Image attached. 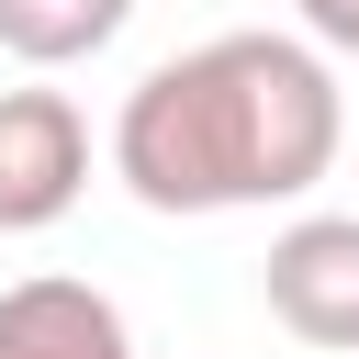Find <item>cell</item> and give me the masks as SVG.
Returning a JSON list of instances; mask_svg holds the SVG:
<instances>
[{
    "mask_svg": "<svg viewBox=\"0 0 359 359\" xmlns=\"http://www.w3.org/2000/svg\"><path fill=\"white\" fill-rule=\"evenodd\" d=\"M348 146V90L303 34H213L157 56L112 112V180L146 213L303 202Z\"/></svg>",
    "mask_w": 359,
    "mask_h": 359,
    "instance_id": "obj_1",
    "label": "cell"
},
{
    "mask_svg": "<svg viewBox=\"0 0 359 359\" xmlns=\"http://www.w3.org/2000/svg\"><path fill=\"white\" fill-rule=\"evenodd\" d=\"M90 191V123L67 90H0V236L67 224Z\"/></svg>",
    "mask_w": 359,
    "mask_h": 359,
    "instance_id": "obj_2",
    "label": "cell"
},
{
    "mask_svg": "<svg viewBox=\"0 0 359 359\" xmlns=\"http://www.w3.org/2000/svg\"><path fill=\"white\" fill-rule=\"evenodd\" d=\"M258 292H269L280 337L359 348V213H292L258 258Z\"/></svg>",
    "mask_w": 359,
    "mask_h": 359,
    "instance_id": "obj_3",
    "label": "cell"
},
{
    "mask_svg": "<svg viewBox=\"0 0 359 359\" xmlns=\"http://www.w3.org/2000/svg\"><path fill=\"white\" fill-rule=\"evenodd\" d=\"M0 359H135V325L90 280H11L0 292Z\"/></svg>",
    "mask_w": 359,
    "mask_h": 359,
    "instance_id": "obj_4",
    "label": "cell"
},
{
    "mask_svg": "<svg viewBox=\"0 0 359 359\" xmlns=\"http://www.w3.org/2000/svg\"><path fill=\"white\" fill-rule=\"evenodd\" d=\"M123 11H135V0H0V56H22V67H79V56H101V45L123 34Z\"/></svg>",
    "mask_w": 359,
    "mask_h": 359,
    "instance_id": "obj_5",
    "label": "cell"
},
{
    "mask_svg": "<svg viewBox=\"0 0 359 359\" xmlns=\"http://www.w3.org/2000/svg\"><path fill=\"white\" fill-rule=\"evenodd\" d=\"M292 22L314 56H359V0H292Z\"/></svg>",
    "mask_w": 359,
    "mask_h": 359,
    "instance_id": "obj_6",
    "label": "cell"
}]
</instances>
